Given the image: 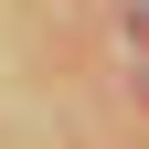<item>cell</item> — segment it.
Returning a JSON list of instances; mask_svg holds the SVG:
<instances>
[{
	"mask_svg": "<svg viewBox=\"0 0 149 149\" xmlns=\"http://www.w3.org/2000/svg\"><path fill=\"white\" fill-rule=\"evenodd\" d=\"M128 43H139V53H149V0H139V11H128Z\"/></svg>",
	"mask_w": 149,
	"mask_h": 149,
	"instance_id": "1",
	"label": "cell"
}]
</instances>
